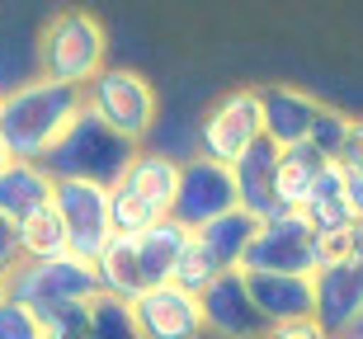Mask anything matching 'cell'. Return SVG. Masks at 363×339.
I'll return each instance as SVG.
<instances>
[{"mask_svg": "<svg viewBox=\"0 0 363 339\" xmlns=\"http://www.w3.org/2000/svg\"><path fill=\"white\" fill-rule=\"evenodd\" d=\"M0 339H43L33 306H24L14 297H0Z\"/></svg>", "mask_w": 363, "mask_h": 339, "instance_id": "obj_28", "label": "cell"}, {"mask_svg": "<svg viewBox=\"0 0 363 339\" xmlns=\"http://www.w3.org/2000/svg\"><path fill=\"white\" fill-rule=\"evenodd\" d=\"M236 212V184H231V165H217L208 156H189L179 161V189L170 203V217L184 231H199L208 222Z\"/></svg>", "mask_w": 363, "mask_h": 339, "instance_id": "obj_9", "label": "cell"}, {"mask_svg": "<svg viewBox=\"0 0 363 339\" xmlns=\"http://www.w3.org/2000/svg\"><path fill=\"white\" fill-rule=\"evenodd\" d=\"M340 339H350V335H340Z\"/></svg>", "mask_w": 363, "mask_h": 339, "instance_id": "obj_37", "label": "cell"}, {"mask_svg": "<svg viewBox=\"0 0 363 339\" xmlns=\"http://www.w3.org/2000/svg\"><path fill=\"white\" fill-rule=\"evenodd\" d=\"M118 184H128L133 193H142L151 207H161L170 217V203H175V189H179V161L165 156V151H137Z\"/></svg>", "mask_w": 363, "mask_h": 339, "instance_id": "obj_19", "label": "cell"}, {"mask_svg": "<svg viewBox=\"0 0 363 339\" xmlns=\"http://www.w3.org/2000/svg\"><path fill=\"white\" fill-rule=\"evenodd\" d=\"M108 33L90 10H57L38 28V81L85 85L108 67Z\"/></svg>", "mask_w": 363, "mask_h": 339, "instance_id": "obj_3", "label": "cell"}, {"mask_svg": "<svg viewBox=\"0 0 363 339\" xmlns=\"http://www.w3.org/2000/svg\"><path fill=\"white\" fill-rule=\"evenodd\" d=\"M199 306H203V326L222 339H264V316L255 311L250 301V287H245V273L241 269H227L217 273L213 283L199 292Z\"/></svg>", "mask_w": 363, "mask_h": 339, "instance_id": "obj_12", "label": "cell"}, {"mask_svg": "<svg viewBox=\"0 0 363 339\" xmlns=\"http://www.w3.org/2000/svg\"><path fill=\"white\" fill-rule=\"evenodd\" d=\"M38 81V38H28L14 19H0V95Z\"/></svg>", "mask_w": 363, "mask_h": 339, "instance_id": "obj_22", "label": "cell"}, {"mask_svg": "<svg viewBox=\"0 0 363 339\" xmlns=\"http://www.w3.org/2000/svg\"><path fill=\"white\" fill-rule=\"evenodd\" d=\"M217 273H222V269H217V259L208 255V250H203V245L194 241V231H189V245L179 250V259H175V273H170V283H175V287H184V292H194V297H199V292H203L208 283H213Z\"/></svg>", "mask_w": 363, "mask_h": 339, "instance_id": "obj_26", "label": "cell"}, {"mask_svg": "<svg viewBox=\"0 0 363 339\" xmlns=\"http://www.w3.org/2000/svg\"><path fill=\"white\" fill-rule=\"evenodd\" d=\"M85 339H142L137 335V321H133V306L99 292L90 301V330H85Z\"/></svg>", "mask_w": 363, "mask_h": 339, "instance_id": "obj_25", "label": "cell"}, {"mask_svg": "<svg viewBox=\"0 0 363 339\" xmlns=\"http://www.w3.org/2000/svg\"><path fill=\"white\" fill-rule=\"evenodd\" d=\"M52 203V175L38 161H10L0 170V217L19 226Z\"/></svg>", "mask_w": 363, "mask_h": 339, "instance_id": "obj_16", "label": "cell"}, {"mask_svg": "<svg viewBox=\"0 0 363 339\" xmlns=\"http://www.w3.org/2000/svg\"><path fill=\"white\" fill-rule=\"evenodd\" d=\"M264 339H325L321 335V326H316V321H288V326H269L264 330Z\"/></svg>", "mask_w": 363, "mask_h": 339, "instance_id": "obj_30", "label": "cell"}, {"mask_svg": "<svg viewBox=\"0 0 363 339\" xmlns=\"http://www.w3.org/2000/svg\"><path fill=\"white\" fill-rule=\"evenodd\" d=\"M14 236H19V259H28V264L71 255V250H67V226H62V217H57L52 203L43 207V212H33L28 222H19Z\"/></svg>", "mask_w": 363, "mask_h": 339, "instance_id": "obj_23", "label": "cell"}, {"mask_svg": "<svg viewBox=\"0 0 363 339\" xmlns=\"http://www.w3.org/2000/svg\"><path fill=\"white\" fill-rule=\"evenodd\" d=\"M81 109H85L81 85L28 81L10 90L0 99V142L10 151V161H43Z\"/></svg>", "mask_w": 363, "mask_h": 339, "instance_id": "obj_1", "label": "cell"}, {"mask_svg": "<svg viewBox=\"0 0 363 339\" xmlns=\"http://www.w3.org/2000/svg\"><path fill=\"white\" fill-rule=\"evenodd\" d=\"M52 207L62 226H67V250L85 264L99 259L108 241H113V226H108V189L99 184H85V179H57L52 184Z\"/></svg>", "mask_w": 363, "mask_h": 339, "instance_id": "obj_8", "label": "cell"}, {"mask_svg": "<svg viewBox=\"0 0 363 339\" xmlns=\"http://www.w3.org/2000/svg\"><path fill=\"white\" fill-rule=\"evenodd\" d=\"M142 146H133L128 137H118L108 122H99L90 109H81L71 118V127L62 132L48 156H43V170L57 179H85V184H99V189H113L123 179V170L133 165V156Z\"/></svg>", "mask_w": 363, "mask_h": 339, "instance_id": "obj_2", "label": "cell"}, {"mask_svg": "<svg viewBox=\"0 0 363 339\" xmlns=\"http://www.w3.org/2000/svg\"><path fill=\"white\" fill-rule=\"evenodd\" d=\"M274 175H279V146L259 137L241 161H231V184H236V207L250 212L255 222L283 217L279 198H274Z\"/></svg>", "mask_w": 363, "mask_h": 339, "instance_id": "obj_13", "label": "cell"}, {"mask_svg": "<svg viewBox=\"0 0 363 339\" xmlns=\"http://www.w3.org/2000/svg\"><path fill=\"white\" fill-rule=\"evenodd\" d=\"M184 245H189V231L179 226L175 217H161L151 231H142V236H137V269H142V287L170 283L175 259H179Z\"/></svg>", "mask_w": 363, "mask_h": 339, "instance_id": "obj_18", "label": "cell"}, {"mask_svg": "<svg viewBox=\"0 0 363 339\" xmlns=\"http://www.w3.org/2000/svg\"><path fill=\"white\" fill-rule=\"evenodd\" d=\"M85 109L99 122H108L118 137H128L133 146H142V137L156 127V113H161V99H156V85L133 67H104L94 81L81 85Z\"/></svg>", "mask_w": 363, "mask_h": 339, "instance_id": "obj_4", "label": "cell"}, {"mask_svg": "<svg viewBox=\"0 0 363 339\" xmlns=\"http://www.w3.org/2000/svg\"><path fill=\"white\" fill-rule=\"evenodd\" d=\"M345 132H350V118L340 109H316V118H311V132H307V146L321 156V161H335L340 146H345Z\"/></svg>", "mask_w": 363, "mask_h": 339, "instance_id": "obj_27", "label": "cell"}, {"mask_svg": "<svg viewBox=\"0 0 363 339\" xmlns=\"http://www.w3.org/2000/svg\"><path fill=\"white\" fill-rule=\"evenodd\" d=\"M133 306V321H137V335L142 339H199L203 330V306L194 292L175 283H161V287H147L137 292Z\"/></svg>", "mask_w": 363, "mask_h": 339, "instance_id": "obj_11", "label": "cell"}, {"mask_svg": "<svg viewBox=\"0 0 363 339\" xmlns=\"http://www.w3.org/2000/svg\"><path fill=\"white\" fill-rule=\"evenodd\" d=\"M321 156L307 146V142H297V146H283L279 151V175H274V198H279L283 212H302L307 203L311 184H316V170H321Z\"/></svg>", "mask_w": 363, "mask_h": 339, "instance_id": "obj_21", "label": "cell"}, {"mask_svg": "<svg viewBox=\"0 0 363 339\" xmlns=\"http://www.w3.org/2000/svg\"><path fill=\"white\" fill-rule=\"evenodd\" d=\"M0 99H5V95H0Z\"/></svg>", "mask_w": 363, "mask_h": 339, "instance_id": "obj_38", "label": "cell"}, {"mask_svg": "<svg viewBox=\"0 0 363 339\" xmlns=\"http://www.w3.org/2000/svg\"><path fill=\"white\" fill-rule=\"evenodd\" d=\"M43 339H67V335H43Z\"/></svg>", "mask_w": 363, "mask_h": 339, "instance_id": "obj_36", "label": "cell"}, {"mask_svg": "<svg viewBox=\"0 0 363 339\" xmlns=\"http://www.w3.org/2000/svg\"><path fill=\"white\" fill-rule=\"evenodd\" d=\"M5 165H10V151H5V142H0V170H5Z\"/></svg>", "mask_w": 363, "mask_h": 339, "instance_id": "obj_34", "label": "cell"}, {"mask_svg": "<svg viewBox=\"0 0 363 339\" xmlns=\"http://www.w3.org/2000/svg\"><path fill=\"white\" fill-rule=\"evenodd\" d=\"M345 203H350L354 222H363V175H350V170H345Z\"/></svg>", "mask_w": 363, "mask_h": 339, "instance_id": "obj_32", "label": "cell"}, {"mask_svg": "<svg viewBox=\"0 0 363 339\" xmlns=\"http://www.w3.org/2000/svg\"><path fill=\"white\" fill-rule=\"evenodd\" d=\"M0 297H5V273H0Z\"/></svg>", "mask_w": 363, "mask_h": 339, "instance_id": "obj_35", "label": "cell"}, {"mask_svg": "<svg viewBox=\"0 0 363 339\" xmlns=\"http://www.w3.org/2000/svg\"><path fill=\"white\" fill-rule=\"evenodd\" d=\"M350 339H363V311L354 316V326H350Z\"/></svg>", "mask_w": 363, "mask_h": 339, "instance_id": "obj_33", "label": "cell"}, {"mask_svg": "<svg viewBox=\"0 0 363 339\" xmlns=\"http://www.w3.org/2000/svg\"><path fill=\"white\" fill-rule=\"evenodd\" d=\"M250 301L264 316V326H288V321H307L311 316V278L293 273H245Z\"/></svg>", "mask_w": 363, "mask_h": 339, "instance_id": "obj_14", "label": "cell"}, {"mask_svg": "<svg viewBox=\"0 0 363 339\" xmlns=\"http://www.w3.org/2000/svg\"><path fill=\"white\" fill-rule=\"evenodd\" d=\"M335 165L350 170V175H363V118H350V132H345V146H340Z\"/></svg>", "mask_w": 363, "mask_h": 339, "instance_id": "obj_29", "label": "cell"}, {"mask_svg": "<svg viewBox=\"0 0 363 339\" xmlns=\"http://www.w3.org/2000/svg\"><path fill=\"white\" fill-rule=\"evenodd\" d=\"M259 231V222L250 217V212H227V217H217L208 222V226L194 231V241L208 250V255L217 259V269L227 273V269H241V255H245V245H250V236Z\"/></svg>", "mask_w": 363, "mask_h": 339, "instance_id": "obj_20", "label": "cell"}, {"mask_svg": "<svg viewBox=\"0 0 363 339\" xmlns=\"http://www.w3.org/2000/svg\"><path fill=\"white\" fill-rule=\"evenodd\" d=\"M259 137H264L259 90H231L199 118V156L231 165V161H241Z\"/></svg>", "mask_w": 363, "mask_h": 339, "instance_id": "obj_7", "label": "cell"}, {"mask_svg": "<svg viewBox=\"0 0 363 339\" xmlns=\"http://www.w3.org/2000/svg\"><path fill=\"white\" fill-rule=\"evenodd\" d=\"M316 99L307 90H288V85H274V90H259V113H264V142L274 146H297L307 142L311 118H316Z\"/></svg>", "mask_w": 363, "mask_h": 339, "instance_id": "obj_15", "label": "cell"}, {"mask_svg": "<svg viewBox=\"0 0 363 339\" xmlns=\"http://www.w3.org/2000/svg\"><path fill=\"white\" fill-rule=\"evenodd\" d=\"M14 264H19V236H14L10 222L0 217V273H10Z\"/></svg>", "mask_w": 363, "mask_h": 339, "instance_id": "obj_31", "label": "cell"}, {"mask_svg": "<svg viewBox=\"0 0 363 339\" xmlns=\"http://www.w3.org/2000/svg\"><path fill=\"white\" fill-rule=\"evenodd\" d=\"M363 311V255L321 264L311 273V321L325 339L350 335L354 316Z\"/></svg>", "mask_w": 363, "mask_h": 339, "instance_id": "obj_10", "label": "cell"}, {"mask_svg": "<svg viewBox=\"0 0 363 339\" xmlns=\"http://www.w3.org/2000/svg\"><path fill=\"white\" fill-rule=\"evenodd\" d=\"M161 217H165L161 207H151L128 184H113L108 189V226H113V236H142V231H151Z\"/></svg>", "mask_w": 363, "mask_h": 339, "instance_id": "obj_24", "label": "cell"}, {"mask_svg": "<svg viewBox=\"0 0 363 339\" xmlns=\"http://www.w3.org/2000/svg\"><path fill=\"white\" fill-rule=\"evenodd\" d=\"M302 222H307L316 236H330V231H345L354 222L350 203H345V170L335 161H325L316 170V184H311L307 203H302Z\"/></svg>", "mask_w": 363, "mask_h": 339, "instance_id": "obj_17", "label": "cell"}, {"mask_svg": "<svg viewBox=\"0 0 363 339\" xmlns=\"http://www.w3.org/2000/svg\"><path fill=\"white\" fill-rule=\"evenodd\" d=\"M321 236L302 222V212H283L274 222H259L241 255V273H293V278H311L321 269Z\"/></svg>", "mask_w": 363, "mask_h": 339, "instance_id": "obj_5", "label": "cell"}, {"mask_svg": "<svg viewBox=\"0 0 363 339\" xmlns=\"http://www.w3.org/2000/svg\"><path fill=\"white\" fill-rule=\"evenodd\" d=\"M5 297L24 301V306H67V301H94L99 297V278H94V264L76 255L62 259H43V264H28L19 259L10 273H5Z\"/></svg>", "mask_w": 363, "mask_h": 339, "instance_id": "obj_6", "label": "cell"}]
</instances>
